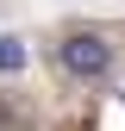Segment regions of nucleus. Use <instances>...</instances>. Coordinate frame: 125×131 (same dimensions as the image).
<instances>
[{"label":"nucleus","mask_w":125,"mask_h":131,"mask_svg":"<svg viewBox=\"0 0 125 131\" xmlns=\"http://www.w3.org/2000/svg\"><path fill=\"white\" fill-rule=\"evenodd\" d=\"M6 69H25V44L19 38H0V75Z\"/></svg>","instance_id":"2"},{"label":"nucleus","mask_w":125,"mask_h":131,"mask_svg":"<svg viewBox=\"0 0 125 131\" xmlns=\"http://www.w3.org/2000/svg\"><path fill=\"white\" fill-rule=\"evenodd\" d=\"M56 69L62 75H81V81H100V75H113V44L94 38V31H75V38L56 44Z\"/></svg>","instance_id":"1"}]
</instances>
